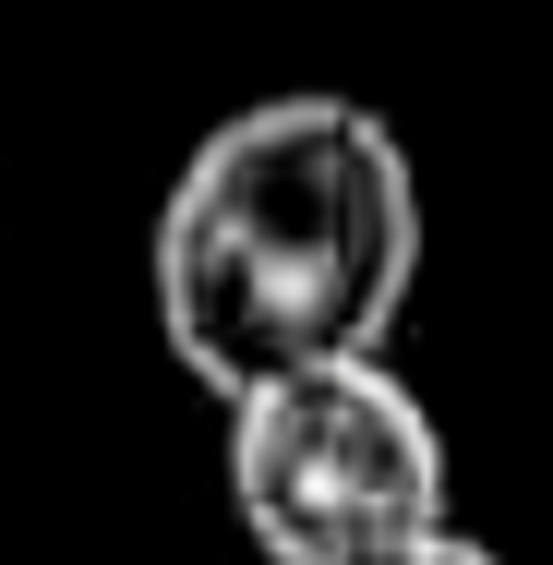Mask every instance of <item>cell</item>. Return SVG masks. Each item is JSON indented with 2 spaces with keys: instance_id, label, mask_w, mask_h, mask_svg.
<instances>
[{
  "instance_id": "3",
  "label": "cell",
  "mask_w": 553,
  "mask_h": 565,
  "mask_svg": "<svg viewBox=\"0 0 553 565\" xmlns=\"http://www.w3.org/2000/svg\"><path fill=\"white\" fill-rule=\"evenodd\" d=\"M385 565H506L493 542H469V530H445V542H422V554H385Z\"/></svg>"
},
{
  "instance_id": "2",
  "label": "cell",
  "mask_w": 553,
  "mask_h": 565,
  "mask_svg": "<svg viewBox=\"0 0 553 565\" xmlns=\"http://www.w3.org/2000/svg\"><path fill=\"white\" fill-rule=\"evenodd\" d=\"M228 505L265 565H385L445 542V434L397 361L301 373L228 409Z\"/></svg>"
},
{
  "instance_id": "1",
  "label": "cell",
  "mask_w": 553,
  "mask_h": 565,
  "mask_svg": "<svg viewBox=\"0 0 553 565\" xmlns=\"http://www.w3.org/2000/svg\"><path fill=\"white\" fill-rule=\"evenodd\" d=\"M145 289L169 361L217 409L385 361L422 289V169L397 120L337 85L228 109L157 205Z\"/></svg>"
}]
</instances>
